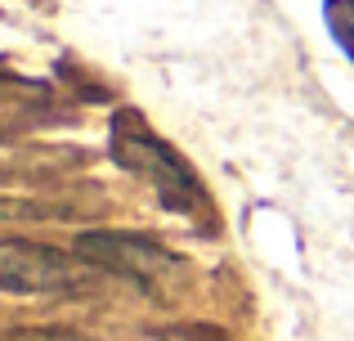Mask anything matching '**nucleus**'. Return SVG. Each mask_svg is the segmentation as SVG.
I'll return each instance as SVG.
<instances>
[{
    "label": "nucleus",
    "instance_id": "obj_3",
    "mask_svg": "<svg viewBox=\"0 0 354 341\" xmlns=\"http://www.w3.org/2000/svg\"><path fill=\"white\" fill-rule=\"evenodd\" d=\"M77 256H86L95 270H108L117 279L139 283L144 292L162 297L175 279H184V261L175 252H166L162 243L139 234H113V229H90L77 238Z\"/></svg>",
    "mask_w": 354,
    "mask_h": 341
},
{
    "label": "nucleus",
    "instance_id": "obj_4",
    "mask_svg": "<svg viewBox=\"0 0 354 341\" xmlns=\"http://www.w3.org/2000/svg\"><path fill=\"white\" fill-rule=\"evenodd\" d=\"M328 27L341 41V50L354 59V0H328Z\"/></svg>",
    "mask_w": 354,
    "mask_h": 341
},
{
    "label": "nucleus",
    "instance_id": "obj_5",
    "mask_svg": "<svg viewBox=\"0 0 354 341\" xmlns=\"http://www.w3.org/2000/svg\"><path fill=\"white\" fill-rule=\"evenodd\" d=\"M5 341H99V337L72 333V328H18V333H9Z\"/></svg>",
    "mask_w": 354,
    "mask_h": 341
},
{
    "label": "nucleus",
    "instance_id": "obj_2",
    "mask_svg": "<svg viewBox=\"0 0 354 341\" xmlns=\"http://www.w3.org/2000/svg\"><path fill=\"white\" fill-rule=\"evenodd\" d=\"M95 283V265L32 238H0V292L5 297H59Z\"/></svg>",
    "mask_w": 354,
    "mask_h": 341
},
{
    "label": "nucleus",
    "instance_id": "obj_1",
    "mask_svg": "<svg viewBox=\"0 0 354 341\" xmlns=\"http://www.w3.org/2000/svg\"><path fill=\"white\" fill-rule=\"evenodd\" d=\"M113 158L130 175H139V180L153 184L157 198H162L171 211H180V216L207 211V193H202L198 175L189 171V162H184L171 144L157 140L153 131H144V122H135L130 113L117 117V126H113Z\"/></svg>",
    "mask_w": 354,
    "mask_h": 341
}]
</instances>
